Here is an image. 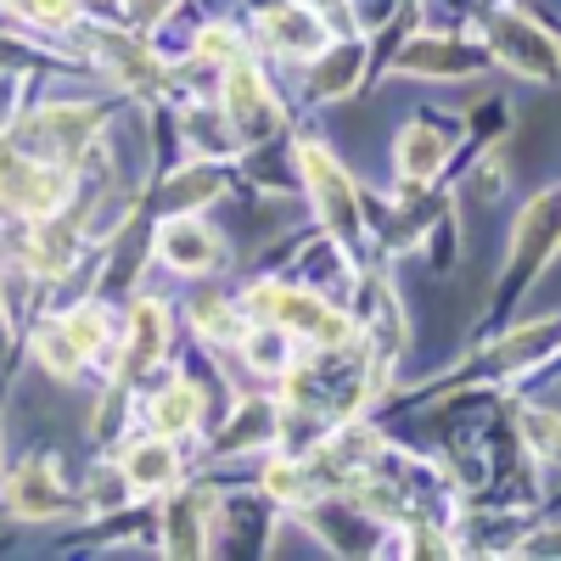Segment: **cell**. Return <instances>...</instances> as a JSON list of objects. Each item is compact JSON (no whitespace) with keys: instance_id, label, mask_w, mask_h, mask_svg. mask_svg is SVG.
<instances>
[{"instance_id":"1","label":"cell","mask_w":561,"mask_h":561,"mask_svg":"<svg viewBox=\"0 0 561 561\" xmlns=\"http://www.w3.org/2000/svg\"><path fill=\"white\" fill-rule=\"evenodd\" d=\"M489 51L505 62V68H517L523 79H561V45L523 12H494L489 18Z\"/></svg>"},{"instance_id":"2","label":"cell","mask_w":561,"mask_h":561,"mask_svg":"<svg viewBox=\"0 0 561 561\" xmlns=\"http://www.w3.org/2000/svg\"><path fill=\"white\" fill-rule=\"evenodd\" d=\"M253 309H259V314H270V320H280L287 332H298V337L320 343V348H343V343L354 337V320H343L332 304H320V298H309V293L253 287Z\"/></svg>"},{"instance_id":"3","label":"cell","mask_w":561,"mask_h":561,"mask_svg":"<svg viewBox=\"0 0 561 561\" xmlns=\"http://www.w3.org/2000/svg\"><path fill=\"white\" fill-rule=\"evenodd\" d=\"M298 163H304V180H309V197H314L320 225L348 242L359 230V197H354L348 174L332 163V152H320V147H298Z\"/></svg>"},{"instance_id":"4","label":"cell","mask_w":561,"mask_h":561,"mask_svg":"<svg viewBox=\"0 0 561 561\" xmlns=\"http://www.w3.org/2000/svg\"><path fill=\"white\" fill-rule=\"evenodd\" d=\"M68 192V180L62 169H45L39 158H18V152H0V203H12L23 214H57Z\"/></svg>"},{"instance_id":"5","label":"cell","mask_w":561,"mask_h":561,"mask_svg":"<svg viewBox=\"0 0 561 561\" xmlns=\"http://www.w3.org/2000/svg\"><path fill=\"white\" fill-rule=\"evenodd\" d=\"M90 51H96L124 84H135V90H152L158 79H163V68H158V57L147 51L140 39H129V34H113V28H90Z\"/></svg>"},{"instance_id":"6","label":"cell","mask_w":561,"mask_h":561,"mask_svg":"<svg viewBox=\"0 0 561 561\" xmlns=\"http://www.w3.org/2000/svg\"><path fill=\"white\" fill-rule=\"evenodd\" d=\"M225 113L230 124H237L242 135H264L275 129V102H270V90L253 68H230L225 73Z\"/></svg>"},{"instance_id":"7","label":"cell","mask_w":561,"mask_h":561,"mask_svg":"<svg viewBox=\"0 0 561 561\" xmlns=\"http://www.w3.org/2000/svg\"><path fill=\"white\" fill-rule=\"evenodd\" d=\"M90 124H96V118H90L84 107H45L23 140H28V147H39V152L73 158V152L84 147V140H90Z\"/></svg>"},{"instance_id":"8","label":"cell","mask_w":561,"mask_h":561,"mask_svg":"<svg viewBox=\"0 0 561 561\" xmlns=\"http://www.w3.org/2000/svg\"><path fill=\"white\" fill-rule=\"evenodd\" d=\"M264 39H275L280 51H293V57H314L320 45H325V28L309 7H275L264 18Z\"/></svg>"},{"instance_id":"9","label":"cell","mask_w":561,"mask_h":561,"mask_svg":"<svg viewBox=\"0 0 561 561\" xmlns=\"http://www.w3.org/2000/svg\"><path fill=\"white\" fill-rule=\"evenodd\" d=\"M158 242H163V259H169L174 270H208V264L219 259V242L208 237L197 219H169Z\"/></svg>"},{"instance_id":"10","label":"cell","mask_w":561,"mask_h":561,"mask_svg":"<svg viewBox=\"0 0 561 561\" xmlns=\"http://www.w3.org/2000/svg\"><path fill=\"white\" fill-rule=\"evenodd\" d=\"M163 337H169V320L158 304H135V320H129V354H124V370L140 377V370H152L158 354H163Z\"/></svg>"},{"instance_id":"11","label":"cell","mask_w":561,"mask_h":561,"mask_svg":"<svg viewBox=\"0 0 561 561\" xmlns=\"http://www.w3.org/2000/svg\"><path fill=\"white\" fill-rule=\"evenodd\" d=\"M444 158H449V140H444L433 124H410V129L399 135V174L433 180V174L444 169Z\"/></svg>"},{"instance_id":"12","label":"cell","mask_w":561,"mask_h":561,"mask_svg":"<svg viewBox=\"0 0 561 561\" xmlns=\"http://www.w3.org/2000/svg\"><path fill=\"white\" fill-rule=\"evenodd\" d=\"M556 237H561V197L550 192V197H539V203L523 214V225H517V259L534 264L539 253L556 248Z\"/></svg>"},{"instance_id":"13","label":"cell","mask_w":561,"mask_h":561,"mask_svg":"<svg viewBox=\"0 0 561 561\" xmlns=\"http://www.w3.org/2000/svg\"><path fill=\"white\" fill-rule=\"evenodd\" d=\"M12 505L23 511V517H51V511L62 505V489L51 478V466H23V472L12 478Z\"/></svg>"},{"instance_id":"14","label":"cell","mask_w":561,"mask_h":561,"mask_svg":"<svg viewBox=\"0 0 561 561\" xmlns=\"http://www.w3.org/2000/svg\"><path fill=\"white\" fill-rule=\"evenodd\" d=\"M73 225L68 219H45L39 225V237H34V248H28V264L34 270H45V275H62L68 264H73Z\"/></svg>"},{"instance_id":"15","label":"cell","mask_w":561,"mask_h":561,"mask_svg":"<svg viewBox=\"0 0 561 561\" xmlns=\"http://www.w3.org/2000/svg\"><path fill=\"white\" fill-rule=\"evenodd\" d=\"M197 410H203L197 388L174 382V388H163V393L152 399V427H158V433H185V427H197Z\"/></svg>"},{"instance_id":"16","label":"cell","mask_w":561,"mask_h":561,"mask_svg":"<svg viewBox=\"0 0 561 561\" xmlns=\"http://www.w3.org/2000/svg\"><path fill=\"white\" fill-rule=\"evenodd\" d=\"M399 68H410V73H466L472 57H466L460 45H449V39H421V45H410V51L399 57Z\"/></svg>"},{"instance_id":"17","label":"cell","mask_w":561,"mask_h":561,"mask_svg":"<svg viewBox=\"0 0 561 561\" xmlns=\"http://www.w3.org/2000/svg\"><path fill=\"white\" fill-rule=\"evenodd\" d=\"M124 478H129V489H158V483H169V478H174V449H169V444H135L129 460H124Z\"/></svg>"},{"instance_id":"18","label":"cell","mask_w":561,"mask_h":561,"mask_svg":"<svg viewBox=\"0 0 561 561\" xmlns=\"http://www.w3.org/2000/svg\"><path fill=\"white\" fill-rule=\"evenodd\" d=\"M208 500H214V494H185V500L169 505V550H180V556H197V550H203V523H197V511H203Z\"/></svg>"},{"instance_id":"19","label":"cell","mask_w":561,"mask_h":561,"mask_svg":"<svg viewBox=\"0 0 561 561\" xmlns=\"http://www.w3.org/2000/svg\"><path fill=\"white\" fill-rule=\"evenodd\" d=\"M275 433V410L264 404V399H253V404H242V415L237 421H230V427H225V449H248V444H259V438H270Z\"/></svg>"},{"instance_id":"20","label":"cell","mask_w":561,"mask_h":561,"mask_svg":"<svg viewBox=\"0 0 561 561\" xmlns=\"http://www.w3.org/2000/svg\"><path fill=\"white\" fill-rule=\"evenodd\" d=\"M214 192H219V174H214V169H197V174H174L169 192H163V203L185 214L192 203H203V197H214Z\"/></svg>"},{"instance_id":"21","label":"cell","mask_w":561,"mask_h":561,"mask_svg":"<svg viewBox=\"0 0 561 561\" xmlns=\"http://www.w3.org/2000/svg\"><path fill=\"white\" fill-rule=\"evenodd\" d=\"M359 45H343V51H332V57H325V68H320V96H343V90L354 84V73H359Z\"/></svg>"},{"instance_id":"22","label":"cell","mask_w":561,"mask_h":561,"mask_svg":"<svg viewBox=\"0 0 561 561\" xmlns=\"http://www.w3.org/2000/svg\"><path fill=\"white\" fill-rule=\"evenodd\" d=\"M523 433L539 455H561V421L550 410H523Z\"/></svg>"},{"instance_id":"23","label":"cell","mask_w":561,"mask_h":561,"mask_svg":"<svg viewBox=\"0 0 561 561\" xmlns=\"http://www.w3.org/2000/svg\"><path fill=\"white\" fill-rule=\"evenodd\" d=\"M62 332H68V343H73L79 354H96V348H102V314H96V309H73V314L62 320Z\"/></svg>"},{"instance_id":"24","label":"cell","mask_w":561,"mask_h":561,"mask_svg":"<svg viewBox=\"0 0 561 561\" xmlns=\"http://www.w3.org/2000/svg\"><path fill=\"white\" fill-rule=\"evenodd\" d=\"M39 359L51 365L57 377H73V370H79V348L68 343V332H45L39 337Z\"/></svg>"},{"instance_id":"25","label":"cell","mask_w":561,"mask_h":561,"mask_svg":"<svg viewBox=\"0 0 561 561\" xmlns=\"http://www.w3.org/2000/svg\"><path fill=\"white\" fill-rule=\"evenodd\" d=\"M264 489H270L275 500H298V494H304V472H298L293 460H275L270 472H264Z\"/></svg>"},{"instance_id":"26","label":"cell","mask_w":561,"mask_h":561,"mask_svg":"<svg viewBox=\"0 0 561 561\" xmlns=\"http://www.w3.org/2000/svg\"><path fill=\"white\" fill-rule=\"evenodd\" d=\"M197 325H203L208 337H230V332H237V314H230L219 298H203L197 304Z\"/></svg>"},{"instance_id":"27","label":"cell","mask_w":561,"mask_h":561,"mask_svg":"<svg viewBox=\"0 0 561 561\" xmlns=\"http://www.w3.org/2000/svg\"><path fill=\"white\" fill-rule=\"evenodd\" d=\"M18 12H28L34 23H68L73 18V0H12Z\"/></svg>"},{"instance_id":"28","label":"cell","mask_w":561,"mask_h":561,"mask_svg":"<svg viewBox=\"0 0 561 561\" xmlns=\"http://www.w3.org/2000/svg\"><path fill=\"white\" fill-rule=\"evenodd\" d=\"M203 57H214V62L237 57V39H230L225 28H208V34H203Z\"/></svg>"},{"instance_id":"29","label":"cell","mask_w":561,"mask_h":561,"mask_svg":"<svg viewBox=\"0 0 561 561\" xmlns=\"http://www.w3.org/2000/svg\"><path fill=\"white\" fill-rule=\"evenodd\" d=\"M169 7H174V0H129V18L135 23H158Z\"/></svg>"},{"instance_id":"30","label":"cell","mask_w":561,"mask_h":561,"mask_svg":"<svg viewBox=\"0 0 561 561\" xmlns=\"http://www.w3.org/2000/svg\"><path fill=\"white\" fill-rule=\"evenodd\" d=\"M523 550H534V556H539V550H561V534H534Z\"/></svg>"}]
</instances>
